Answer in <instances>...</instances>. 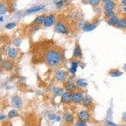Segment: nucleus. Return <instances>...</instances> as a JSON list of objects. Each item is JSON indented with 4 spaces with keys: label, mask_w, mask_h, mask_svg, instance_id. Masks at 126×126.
<instances>
[{
    "label": "nucleus",
    "mask_w": 126,
    "mask_h": 126,
    "mask_svg": "<svg viewBox=\"0 0 126 126\" xmlns=\"http://www.w3.org/2000/svg\"><path fill=\"white\" fill-rule=\"evenodd\" d=\"M53 93L55 96L59 97V96H62L63 94L64 93V90L62 88H58V87H55L53 89Z\"/></svg>",
    "instance_id": "nucleus-21"
},
{
    "label": "nucleus",
    "mask_w": 126,
    "mask_h": 126,
    "mask_svg": "<svg viewBox=\"0 0 126 126\" xmlns=\"http://www.w3.org/2000/svg\"><path fill=\"white\" fill-rule=\"evenodd\" d=\"M111 0H102V1L103 2H104V3H107V2H109V1H110Z\"/></svg>",
    "instance_id": "nucleus-36"
},
{
    "label": "nucleus",
    "mask_w": 126,
    "mask_h": 126,
    "mask_svg": "<svg viewBox=\"0 0 126 126\" xmlns=\"http://www.w3.org/2000/svg\"><path fill=\"white\" fill-rule=\"evenodd\" d=\"M119 19L116 16H113V17H110L108 18L107 21V23L110 25H117V24L119 22Z\"/></svg>",
    "instance_id": "nucleus-14"
},
{
    "label": "nucleus",
    "mask_w": 126,
    "mask_h": 126,
    "mask_svg": "<svg viewBox=\"0 0 126 126\" xmlns=\"http://www.w3.org/2000/svg\"><path fill=\"white\" fill-rule=\"evenodd\" d=\"M5 118H6V116L4 115H1V116H0V118H1V120H3V119H5Z\"/></svg>",
    "instance_id": "nucleus-34"
},
{
    "label": "nucleus",
    "mask_w": 126,
    "mask_h": 126,
    "mask_svg": "<svg viewBox=\"0 0 126 126\" xmlns=\"http://www.w3.org/2000/svg\"><path fill=\"white\" fill-rule=\"evenodd\" d=\"M92 103V99L90 95H86L83 100V104L84 106L88 107Z\"/></svg>",
    "instance_id": "nucleus-17"
},
{
    "label": "nucleus",
    "mask_w": 126,
    "mask_h": 126,
    "mask_svg": "<svg viewBox=\"0 0 126 126\" xmlns=\"http://www.w3.org/2000/svg\"><path fill=\"white\" fill-rule=\"evenodd\" d=\"M55 3V5H56V6H57L58 8H60V7H61L62 6V5H63V1H59L58 2Z\"/></svg>",
    "instance_id": "nucleus-32"
},
{
    "label": "nucleus",
    "mask_w": 126,
    "mask_h": 126,
    "mask_svg": "<svg viewBox=\"0 0 126 126\" xmlns=\"http://www.w3.org/2000/svg\"><path fill=\"white\" fill-rule=\"evenodd\" d=\"M73 56H74V57H82V51L79 45H76L75 46L74 52H73Z\"/></svg>",
    "instance_id": "nucleus-15"
},
{
    "label": "nucleus",
    "mask_w": 126,
    "mask_h": 126,
    "mask_svg": "<svg viewBox=\"0 0 126 126\" xmlns=\"http://www.w3.org/2000/svg\"><path fill=\"white\" fill-rule=\"evenodd\" d=\"M16 27V23L15 22H10V23H7L5 25V28L8 30H11Z\"/></svg>",
    "instance_id": "nucleus-27"
},
{
    "label": "nucleus",
    "mask_w": 126,
    "mask_h": 126,
    "mask_svg": "<svg viewBox=\"0 0 126 126\" xmlns=\"http://www.w3.org/2000/svg\"><path fill=\"white\" fill-rule=\"evenodd\" d=\"M124 11L126 12V7H125L124 8Z\"/></svg>",
    "instance_id": "nucleus-40"
},
{
    "label": "nucleus",
    "mask_w": 126,
    "mask_h": 126,
    "mask_svg": "<svg viewBox=\"0 0 126 126\" xmlns=\"http://www.w3.org/2000/svg\"><path fill=\"white\" fill-rule=\"evenodd\" d=\"M72 101V95L69 92H64L61 96V101L64 103L69 104Z\"/></svg>",
    "instance_id": "nucleus-7"
},
{
    "label": "nucleus",
    "mask_w": 126,
    "mask_h": 126,
    "mask_svg": "<svg viewBox=\"0 0 126 126\" xmlns=\"http://www.w3.org/2000/svg\"><path fill=\"white\" fill-rule=\"evenodd\" d=\"M122 4L126 5V0H122Z\"/></svg>",
    "instance_id": "nucleus-37"
},
{
    "label": "nucleus",
    "mask_w": 126,
    "mask_h": 126,
    "mask_svg": "<svg viewBox=\"0 0 126 126\" xmlns=\"http://www.w3.org/2000/svg\"><path fill=\"white\" fill-rule=\"evenodd\" d=\"M124 69L125 71H126V63L124 64Z\"/></svg>",
    "instance_id": "nucleus-38"
},
{
    "label": "nucleus",
    "mask_w": 126,
    "mask_h": 126,
    "mask_svg": "<svg viewBox=\"0 0 126 126\" xmlns=\"http://www.w3.org/2000/svg\"><path fill=\"white\" fill-rule=\"evenodd\" d=\"M78 68V63L76 61H72L71 63V66L70 68V72H71V74H75L77 71Z\"/></svg>",
    "instance_id": "nucleus-20"
},
{
    "label": "nucleus",
    "mask_w": 126,
    "mask_h": 126,
    "mask_svg": "<svg viewBox=\"0 0 126 126\" xmlns=\"http://www.w3.org/2000/svg\"><path fill=\"white\" fill-rule=\"evenodd\" d=\"M45 17H46L45 15L38 16V17L34 20L33 23H34V24H36V25H40L42 23H44L45 19Z\"/></svg>",
    "instance_id": "nucleus-18"
},
{
    "label": "nucleus",
    "mask_w": 126,
    "mask_h": 126,
    "mask_svg": "<svg viewBox=\"0 0 126 126\" xmlns=\"http://www.w3.org/2000/svg\"><path fill=\"white\" fill-rule=\"evenodd\" d=\"M54 22H55V17L52 15H50L45 17L44 22V25L45 27H51L54 25Z\"/></svg>",
    "instance_id": "nucleus-5"
},
{
    "label": "nucleus",
    "mask_w": 126,
    "mask_h": 126,
    "mask_svg": "<svg viewBox=\"0 0 126 126\" xmlns=\"http://www.w3.org/2000/svg\"><path fill=\"white\" fill-rule=\"evenodd\" d=\"M6 54H7V55L9 58L13 59L17 58V55H18V52L15 48H9V49L7 51Z\"/></svg>",
    "instance_id": "nucleus-10"
},
{
    "label": "nucleus",
    "mask_w": 126,
    "mask_h": 126,
    "mask_svg": "<svg viewBox=\"0 0 126 126\" xmlns=\"http://www.w3.org/2000/svg\"><path fill=\"white\" fill-rule=\"evenodd\" d=\"M0 13L1 15L6 13V8L5 5H1V6H0Z\"/></svg>",
    "instance_id": "nucleus-30"
},
{
    "label": "nucleus",
    "mask_w": 126,
    "mask_h": 126,
    "mask_svg": "<svg viewBox=\"0 0 126 126\" xmlns=\"http://www.w3.org/2000/svg\"><path fill=\"white\" fill-rule=\"evenodd\" d=\"M88 3L91 5L92 6H96L98 5H99V3L100 2V0H88Z\"/></svg>",
    "instance_id": "nucleus-28"
},
{
    "label": "nucleus",
    "mask_w": 126,
    "mask_h": 126,
    "mask_svg": "<svg viewBox=\"0 0 126 126\" xmlns=\"http://www.w3.org/2000/svg\"></svg>",
    "instance_id": "nucleus-41"
},
{
    "label": "nucleus",
    "mask_w": 126,
    "mask_h": 126,
    "mask_svg": "<svg viewBox=\"0 0 126 126\" xmlns=\"http://www.w3.org/2000/svg\"><path fill=\"white\" fill-rule=\"evenodd\" d=\"M97 26L95 24L93 23H88V24H85V26L83 27V29L84 32H91L95 29Z\"/></svg>",
    "instance_id": "nucleus-13"
},
{
    "label": "nucleus",
    "mask_w": 126,
    "mask_h": 126,
    "mask_svg": "<svg viewBox=\"0 0 126 126\" xmlns=\"http://www.w3.org/2000/svg\"><path fill=\"white\" fill-rule=\"evenodd\" d=\"M84 97L83 94L81 92H76L74 93L73 95H72V100L73 102L76 103H80L81 101H83Z\"/></svg>",
    "instance_id": "nucleus-3"
},
{
    "label": "nucleus",
    "mask_w": 126,
    "mask_h": 126,
    "mask_svg": "<svg viewBox=\"0 0 126 126\" xmlns=\"http://www.w3.org/2000/svg\"><path fill=\"white\" fill-rule=\"evenodd\" d=\"M11 103L16 108H20L22 106V100L20 97L15 95L12 97Z\"/></svg>",
    "instance_id": "nucleus-6"
},
{
    "label": "nucleus",
    "mask_w": 126,
    "mask_h": 126,
    "mask_svg": "<svg viewBox=\"0 0 126 126\" xmlns=\"http://www.w3.org/2000/svg\"><path fill=\"white\" fill-rule=\"evenodd\" d=\"M78 116L80 120H82V121L86 122V121H88V120H89L90 115L87 111H85V110L81 111V112L79 113Z\"/></svg>",
    "instance_id": "nucleus-9"
},
{
    "label": "nucleus",
    "mask_w": 126,
    "mask_h": 126,
    "mask_svg": "<svg viewBox=\"0 0 126 126\" xmlns=\"http://www.w3.org/2000/svg\"><path fill=\"white\" fill-rule=\"evenodd\" d=\"M64 119L67 122H72L73 120H74V117H73L72 114L66 113V114L64 115Z\"/></svg>",
    "instance_id": "nucleus-22"
},
{
    "label": "nucleus",
    "mask_w": 126,
    "mask_h": 126,
    "mask_svg": "<svg viewBox=\"0 0 126 126\" xmlns=\"http://www.w3.org/2000/svg\"><path fill=\"white\" fill-rule=\"evenodd\" d=\"M45 60L47 64L50 66H57L61 61V54L55 50H49L46 53Z\"/></svg>",
    "instance_id": "nucleus-1"
},
{
    "label": "nucleus",
    "mask_w": 126,
    "mask_h": 126,
    "mask_svg": "<svg viewBox=\"0 0 126 126\" xmlns=\"http://www.w3.org/2000/svg\"><path fill=\"white\" fill-rule=\"evenodd\" d=\"M122 118H123V120L126 121V112H125L124 114H123V116H122Z\"/></svg>",
    "instance_id": "nucleus-33"
},
{
    "label": "nucleus",
    "mask_w": 126,
    "mask_h": 126,
    "mask_svg": "<svg viewBox=\"0 0 126 126\" xmlns=\"http://www.w3.org/2000/svg\"><path fill=\"white\" fill-rule=\"evenodd\" d=\"M108 124H109V125H110V126H117V125L113 123V122H108Z\"/></svg>",
    "instance_id": "nucleus-35"
},
{
    "label": "nucleus",
    "mask_w": 126,
    "mask_h": 126,
    "mask_svg": "<svg viewBox=\"0 0 126 126\" xmlns=\"http://www.w3.org/2000/svg\"><path fill=\"white\" fill-rule=\"evenodd\" d=\"M88 84V82L85 79H78L76 81V85L79 87H86Z\"/></svg>",
    "instance_id": "nucleus-19"
},
{
    "label": "nucleus",
    "mask_w": 126,
    "mask_h": 126,
    "mask_svg": "<svg viewBox=\"0 0 126 126\" xmlns=\"http://www.w3.org/2000/svg\"><path fill=\"white\" fill-rule=\"evenodd\" d=\"M65 88L68 91H72L76 89V85L72 81H68L65 84Z\"/></svg>",
    "instance_id": "nucleus-12"
},
{
    "label": "nucleus",
    "mask_w": 126,
    "mask_h": 126,
    "mask_svg": "<svg viewBox=\"0 0 126 126\" xmlns=\"http://www.w3.org/2000/svg\"><path fill=\"white\" fill-rule=\"evenodd\" d=\"M110 74L111 76L114 77V78H116V77H119L120 76L122 75V72L121 71H120L119 70H116V69H114L111 71V72H110Z\"/></svg>",
    "instance_id": "nucleus-23"
},
{
    "label": "nucleus",
    "mask_w": 126,
    "mask_h": 126,
    "mask_svg": "<svg viewBox=\"0 0 126 126\" xmlns=\"http://www.w3.org/2000/svg\"><path fill=\"white\" fill-rule=\"evenodd\" d=\"M55 31L60 34H65L68 33V28L63 22H58L56 23L55 27Z\"/></svg>",
    "instance_id": "nucleus-2"
},
{
    "label": "nucleus",
    "mask_w": 126,
    "mask_h": 126,
    "mask_svg": "<svg viewBox=\"0 0 126 126\" xmlns=\"http://www.w3.org/2000/svg\"><path fill=\"white\" fill-rule=\"evenodd\" d=\"M105 15L108 18H110L114 15V13L113 11H105Z\"/></svg>",
    "instance_id": "nucleus-29"
},
{
    "label": "nucleus",
    "mask_w": 126,
    "mask_h": 126,
    "mask_svg": "<svg viewBox=\"0 0 126 126\" xmlns=\"http://www.w3.org/2000/svg\"><path fill=\"white\" fill-rule=\"evenodd\" d=\"M117 26L121 28H126V18L120 20L117 24Z\"/></svg>",
    "instance_id": "nucleus-25"
},
{
    "label": "nucleus",
    "mask_w": 126,
    "mask_h": 126,
    "mask_svg": "<svg viewBox=\"0 0 126 126\" xmlns=\"http://www.w3.org/2000/svg\"><path fill=\"white\" fill-rule=\"evenodd\" d=\"M48 118H49L50 120H54L55 121H59L60 120V117L57 116V115H55V114H51L49 115Z\"/></svg>",
    "instance_id": "nucleus-26"
},
{
    "label": "nucleus",
    "mask_w": 126,
    "mask_h": 126,
    "mask_svg": "<svg viewBox=\"0 0 126 126\" xmlns=\"http://www.w3.org/2000/svg\"><path fill=\"white\" fill-rule=\"evenodd\" d=\"M1 66L3 69L6 71H11L13 68V63L9 60H5L3 61L1 63Z\"/></svg>",
    "instance_id": "nucleus-4"
},
{
    "label": "nucleus",
    "mask_w": 126,
    "mask_h": 126,
    "mask_svg": "<svg viewBox=\"0 0 126 126\" xmlns=\"http://www.w3.org/2000/svg\"><path fill=\"white\" fill-rule=\"evenodd\" d=\"M3 22V17H1V22Z\"/></svg>",
    "instance_id": "nucleus-39"
},
{
    "label": "nucleus",
    "mask_w": 126,
    "mask_h": 126,
    "mask_svg": "<svg viewBox=\"0 0 126 126\" xmlns=\"http://www.w3.org/2000/svg\"><path fill=\"white\" fill-rule=\"evenodd\" d=\"M55 77L57 81L59 82H63L66 80V74L64 71H62V70H58L55 72Z\"/></svg>",
    "instance_id": "nucleus-8"
},
{
    "label": "nucleus",
    "mask_w": 126,
    "mask_h": 126,
    "mask_svg": "<svg viewBox=\"0 0 126 126\" xmlns=\"http://www.w3.org/2000/svg\"><path fill=\"white\" fill-rule=\"evenodd\" d=\"M76 126H86V124L84 121L80 120V121H78L77 122Z\"/></svg>",
    "instance_id": "nucleus-31"
},
{
    "label": "nucleus",
    "mask_w": 126,
    "mask_h": 126,
    "mask_svg": "<svg viewBox=\"0 0 126 126\" xmlns=\"http://www.w3.org/2000/svg\"><path fill=\"white\" fill-rule=\"evenodd\" d=\"M115 5L114 2L113 1H109L107 2L105 4L104 8L105 9V11H113V9L115 8Z\"/></svg>",
    "instance_id": "nucleus-16"
},
{
    "label": "nucleus",
    "mask_w": 126,
    "mask_h": 126,
    "mask_svg": "<svg viewBox=\"0 0 126 126\" xmlns=\"http://www.w3.org/2000/svg\"><path fill=\"white\" fill-rule=\"evenodd\" d=\"M18 115V111L16 110H11V111H9V113L8 114V118H12L14 117H17Z\"/></svg>",
    "instance_id": "nucleus-24"
},
{
    "label": "nucleus",
    "mask_w": 126,
    "mask_h": 126,
    "mask_svg": "<svg viewBox=\"0 0 126 126\" xmlns=\"http://www.w3.org/2000/svg\"><path fill=\"white\" fill-rule=\"evenodd\" d=\"M44 8V5H37V6H33L32 8H29L27 11V13H36L40 11L42 9H43Z\"/></svg>",
    "instance_id": "nucleus-11"
}]
</instances>
